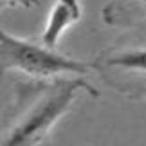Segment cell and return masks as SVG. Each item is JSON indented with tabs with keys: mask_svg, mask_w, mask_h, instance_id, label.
<instances>
[{
	"mask_svg": "<svg viewBox=\"0 0 146 146\" xmlns=\"http://www.w3.org/2000/svg\"><path fill=\"white\" fill-rule=\"evenodd\" d=\"M99 98V90L80 76L20 87L16 108L2 126V146H42L50 130L70 110L80 94Z\"/></svg>",
	"mask_w": 146,
	"mask_h": 146,
	"instance_id": "obj_1",
	"label": "cell"
},
{
	"mask_svg": "<svg viewBox=\"0 0 146 146\" xmlns=\"http://www.w3.org/2000/svg\"><path fill=\"white\" fill-rule=\"evenodd\" d=\"M40 0H2V7H22V9H31L38 7Z\"/></svg>",
	"mask_w": 146,
	"mask_h": 146,
	"instance_id": "obj_6",
	"label": "cell"
},
{
	"mask_svg": "<svg viewBox=\"0 0 146 146\" xmlns=\"http://www.w3.org/2000/svg\"><path fill=\"white\" fill-rule=\"evenodd\" d=\"M103 22L114 27H132L146 22V0H112L103 7Z\"/></svg>",
	"mask_w": 146,
	"mask_h": 146,
	"instance_id": "obj_5",
	"label": "cell"
},
{
	"mask_svg": "<svg viewBox=\"0 0 146 146\" xmlns=\"http://www.w3.org/2000/svg\"><path fill=\"white\" fill-rule=\"evenodd\" d=\"M2 72H20L31 80L49 81L63 76H87L94 72L92 60H78L56 52L43 42L20 38L9 31L0 33Z\"/></svg>",
	"mask_w": 146,
	"mask_h": 146,
	"instance_id": "obj_2",
	"label": "cell"
},
{
	"mask_svg": "<svg viewBox=\"0 0 146 146\" xmlns=\"http://www.w3.org/2000/svg\"><path fill=\"white\" fill-rule=\"evenodd\" d=\"M94 72L128 99L146 101V42L115 43L92 60Z\"/></svg>",
	"mask_w": 146,
	"mask_h": 146,
	"instance_id": "obj_3",
	"label": "cell"
},
{
	"mask_svg": "<svg viewBox=\"0 0 146 146\" xmlns=\"http://www.w3.org/2000/svg\"><path fill=\"white\" fill-rule=\"evenodd\" d=\"M81 15H83V7L80 0H56L49 11L40 40L45 45L56 49L61 36L67 33L69 27H72L76 22H80Z\"/></svg>",
	"mask_w": 146,
	"mask_h": 146,
	"instance_id": "obj_4",
	"label": "cell"
}]
</instances>
